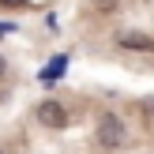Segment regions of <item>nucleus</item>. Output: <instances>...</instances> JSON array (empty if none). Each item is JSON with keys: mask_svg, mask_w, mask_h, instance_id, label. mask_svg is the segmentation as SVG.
Instances as JSON below:
<instances>
[{"mask_svg": "<svg viewBox=\"0 0 154 154\" xmlns=\"http://www.w3.org/2000/svg\"><path fill=\"white\" fill-rule=\"evenodd\" d=\"M98 11H117V0H94Z\"/></svg>", "mask_w": 154, "mask_h": 154, "instance_id": "4", "label": "nucleus"}, {"mask_svg": "<svg viewBox=\"0 0 154 154\" xmlns=\"http://www.w3.org/2000/svg\"><path fill=\"white\" fill-rule=\"evenodd\" d=\"M117 42H120V49H154V38H147V34H135V30H124V34H120Z\"/></svg>", "mask_w": 154, "mask_h": 154, "instance_id": "3", "label": "nucleus"}, {"mask_svg": "<svg viewBox=\"0 0 154 154\" xmlns=\"http://www.w3.org/2000/svg\"><path fill=\"white\" fill-rule=\"evenodd\" d=\"M4 68H8V60H4V57H0V75H4Z\"/></svg>", "mask_w": 154, "mask_h": 154, "instance_id": "6", "label": "nucleus"}, {"mask_svg": "<svg viewBox=\"0 0 154 154\" xmlns=\"http://www.w3.org/2000/svg\"><path fill=\"white\" fill-rule=\"evenodd\" d=\"M98 143H102L105 150H117V147L128 143V128H124V120H120L117 113H102V117H98Z\"/></svg>", "mask_w": 154, "mask_h": 154, "instance_id": "1", "label": "nucleus"}, {"mask_svg": "<svg viewBox=\"0 0 154 154\" xmlns=\"http://www.w3.org/2000/svg\"><path fill=\"white\" fill-rule=\"evenodd\" d=\"M38 120H42L45 128H53V132H64L68 128V109L60 102H53V98H45V102L38 105Z\"/></svg>", "mask_w": 154, "mask_h": 154, "instance_id": "2", "label": "nucleus"}, {"mask_svg": "<svg viewBox=\"0 0 154 154\" xmlns=\"http://www.w3.org/2000/svg\"><path fill=\"white\" fill-rule=\"evenodd\" d=\"M0 4H4V8H23L26 0H0Z\"/></svg>", "mask_w": 154, "mask_h": 154, "instance_id": "5", "label": "nucleus"}]
</instances>
